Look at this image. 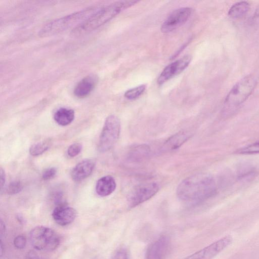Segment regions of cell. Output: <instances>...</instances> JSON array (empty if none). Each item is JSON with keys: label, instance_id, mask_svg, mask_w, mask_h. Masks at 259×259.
Returning <instances> with one entry per match:
<instances>
[{"label": "cell", "instance_id": "6da1fadb", "mask_svg": "<svg viewBox=\"0 0 259 259\" xmlns=\"http://www.w3.org/2000/svg\"><path fill=\"white\" fill-rule=\"evenodd\" d=\"M217 188L214 180L211 177L197 174L190 176L179 185L177 194L182 201L196 204L214 196Z\"/></svg>", "mask_w": 259, "mask_h": 259}, {"label": "cell", "instance_id": "7a4b0ae2", "mask_svg": "<svg viewBox=\"0 0 259 259\" xmlns=\"http://www.w3.org/2000/svg\"><path fill=\"white\" fill-rule=\"evenodd\" d=\"M138 2L118 1L99 8L87 19L74 27L71 33L74 36H79L91 32L111 20L124 9Z\"/></svg>", "mask_w": 259, "mask_h": 259}, {"label": "cell", "instance_id": "3957f363", "mask_svg": "<svg viewBox=\"0 0 259 259\" xmlns=\"http://www.w3.org/2000/svg\"><path fill=\"white\" fill-rule=\"evenodd\" d=\"M99 8L89 7L53 20L44 25L38 32L40 37L50 36L75 27L87 19Z\"/></svg>", "mask_w": 259, "mask_h": 259}, {"label": "cell", "instance_id": "277c9868", "mask_svg": "<svg viewBox=\"0 0 259 259\" xmlns=\"http://www.w3.org/2000/svg\"><path fill=\"white\" fill-rule=\"evenodd\" d=\"M257 82L252 74L247 75L238 81L231 89L225 100V108L232 110L242 104L250 95Z\"/></svg>", "mask_w": 259, "mask_h": 259}, {"label": "cell", "instance_id": "5b68a950", "mask_svg": "<svg viewBox=\"0 0 259 259\" xmlns=\"http://www.w3.org/2000/svg\"><path fill=\"white\" fill-rule=\"evenodd\" d=\"M29 237L32 246L38 250L53 251L60 243L58 234L53 229L42 226L32 229Z\"/></svg>", "mask_w": 259, "mask_h": 259}, {"label": "cell", "instance_id": "8992f818", "mask_svg": "<svg viewBox=\"0 0 259 259\" xmlns=\"http://www.w3.org/2000/svg\"><path fill=\"white\" fill-rule=\"evenodd\" d=\"M120 131V122L115 115L108 116L101 131L98 145L99 151L105 152L110 150L117 142Z\"/></svg>", "mask_w": 259, "mask_h": 259}, {"label": "cell", "instance_id": "52a82bcc", "mask_svg": "<svg viewBox=\"0 0 259 259\" xmlns=\"http://www.w3.org/2000/svg\"><path fill=\"white\" fill-rule=\"evenodd\" d=\"M159 190V186L155 183H148L139 185L130 193L128 204L130 207H134L149 200Z\"/></svg>", "mask_w": 259, "mask_h": 259}, {"label": "cell", "instance_id": "ba28073f", "mask_svg": "<svg viewBox=\"0 0 259 259\" xmlns=\"http://www.w3.org/2000/svg\"><path fill=\"white\" fill-rule=\"evenodd\" d=\"M232 241L231 235L225 236L184 259H213L229 246Z\"/></svg>", "mask_w": 259, "mask_h": 259}, {"label": "cell", "instance_id": "9c48e42d", "mask_svg": "<svg viewBox=\"0 0 259 259\" xmlns=\"http://www.w3.org/2000/svg\"><path fill=\"white\" fill-rule=\"evenodd\" d=\"M192 12L190 7H182L173 11L164 20L161 26L163 33L174 31L185 24L189 19Z\"/></svg>", "mask_w": 259, "mask_h": 259}, {"label": "cell", "instance_id": "30bf717a", "mask_svg": "<svg viewBox=\"0 0 259 259\" xmlns=\"http://www.w3.org/2000/svg\"><path fill=\"white\" fill-rule=\"evenodd\" d=\"M191 60V57L186 55L177 60L166 66L158 76L157 82L161 85L174 77L181 73L189 65Z\"/></svg>", "mask_w": 259, "mask_h": 259}, {"label": "cell", "instance_id": "8fae6325", "mask_svg": "<svg viewBox=\"0 0 259 259\" xmlns=\"http://www.w3.org/2000/svg\"><path fill=\"white\" fill-rule=\"evenodd\" d=\"M170 246V239L166 235L160 236L152 242L146 252V259H164Z\"/></svg>", "mask_w": 259, "mask_h": 259}, {"label": "cell", "instance_id": "7c38bea8", "mask_svg": "<svg viewBox=\"0 0 259 259\" xmlns=\"http://www.w3.org/2000/svg\"><path fill=\"white\" fill-rule=\"evenodd\" d=\"M76 216L75 210L65 204L57 205L52 212L54 221L61 226H66L72 223Z\"/></svg>", "mask_w": 259, "mask_h": 259}, {"label": "cell", "instance_id": "4fadbf2b", "mask_svg": "<svg viewBox=\"0 0 259 259\" xmlns=\"http://www.w3.org/2000/svg\"><path fill=\"white\" fill-rule=\"evenodd\" d=\"M95 166V162L91 159L83 160L77 163L72 169L71 176L75 182L82 181L91 175Z\"/></svg>", "mask_w": 259, "mask_h": 259}, {"label": "cell", "instance_id": "5bb4252c", "mask_svg": "<svg viewBox=\"0 0 259 259\" xmlns=\"http://www.w3.org/2000/svg\"><path fill=\"white\" fill-rule=\"evenodd\" d=\"M97 81V77L95 75L84 77L75 86L74 95L79 98L87 97L95 88Z\"/></svg>", "mask_w": 259, "mask_h": 259}, {"label": "cell", "instance_id": "9a60e30c", "mask_svg": "<svg viewBox=\"0 0 259 259\" xmlns=\"http://www.w3.org/2000/svg\"><path fill=\"white\" fill-rule=\"evenodd\" d=\"M116 188V182L110 176L102 177L97 182L96 191L100 196H107L112 193Z\"/></svg>", "mask_w": 259, "mask_h": 259}, {"label": "cell", "instance_id": "2e32d148", "mask_svg": "<svg viewBox=\"0 0 259 259\" xmlns=\"http://www.w3.org/2000/svg\"><path fill=\"white\" fill-rule=\"evenodd\" d=\"M150 153L149 146L146 144L137 145L129 151L127 159L131 162H139L146 159Z\"/></svg>", "mask_w": 259, "mask_h": 259}, {"label": "cell", "instance_id": "e0dca14e", "mask_svg": "<svg viewBox=\"0 0 259 259\" xmlns=\"http://www.w3.org/2000/svg\"><path fill=\"white\" fill-rule=\"evenodd\" d=\"M190 136L187 132H179L167 140L163 148L166 150H175L183 145Z\"/></svg>", "mask_w": 259, "mask_h": 259}, {"label": "cell", "instance_id": "ac0fdd59", "mask_svg": "<svg viewBox=\"0 0 259 259\" xmlns=\"http://www.w3.org/2000/svg\"><path fill=\"white\" fill-rule=\"evenodd\" d=\"M55 121L59 125L65 126L69 124L74 118V111L71 109L61 108L54 115Z\"/></svg>", "mask_w": 259, "mask_h": 259}, {"label": "cell", "instance_id": "d6986e66", "mask_svg": "<svg viewBox=\"0 0 259 259\" xmlns=\"http://www.w3.org/2000/svg\"><path fill=\"white\" fill-rule=\"evenodd\" d=\"M249 4L242 1L234 4L228 11V16L234 19H239L244 16L249 10Z\"/></svg>", "mask_w": 259, "mask_h": 259}, {"label": "cell", "instance_id": "ffe728a7", "mask_svg": "<svg viewBox=\"0 0 259 259\" xmlns=\"http://www.w3.org/2000/svg\"><path fill=\"white\" fill-rule=\"evenodd\" d=\"M255 173L254 167L249 164H243L241 166L237 171V177L240 180H246L253 177Z\"/></svg>", "mask_w": 259, "mask_h": 259}, {"label": "cell", "instance_id": "44dd1931", "mask_svg": "<svg viewBox=\"0 0 259 259\" xmlns=\"http://www.w3.org/2000/svg\"><path fill=\"white\" fill-rule=\"evenodd\" d=\"M50 142L45 141L32 145L29 149V153L32 156H38L45 152L49 147Z\"/></svg>", "mask_w": 259, "mask_h": 259}, {"label": "cell", "instance_id": "7402d4cb", "mask_svg": "<svg viewBox=\"0 0 259 259\" xmlns=\"http://www.w3.org/2000/svg\"><path fill=\"white\" fill-rule=\"evenodd\" d=\"M236 154L249 155L259 153V141L256 142L235 151Z\"/></svg>", "mask_w": 259, "mask_h": 259}, {"label": "cell", "instance_id": "603a6c76", "mask_svg": "<svg viewBox=\"0 0 259 259\" xmlns=\"http://www.w3.org/2000/svg\"><path fill=\"white\" fill-rule=\"evenodd\" d=\"M146 85L142 84L131 89L124 93V97L129 100H135L140 97L145 91Z\"/></svg>", "mask_w": 259, "mask_h": 259}, {"label": "cell", "instance_id": "cb8c5ba5", "mask_svg": "<svg viewBox=\"0 0 259 259\" xmlns=\"http://www.w3.org/2000/svg\"><path fill=\"white\" fill-rule=\"evenodd\" d=\"M23 184L19 181L11 182L7 188V193L10 195H14L20 192L23 189Z\"/></svg>", "mask_w": 259, "mask_h": 259}, {"label": "cell", "instance_id": "d4e9b609", "mask_svg": "<svg viewBox=\"0 0 259 259\" xmlns=\"http://www.w3.org/2000/svg\"><path fill=\"white\" fill-rule=\"evenodd\" d=\"M82 146L79 143L71 145L68 148L67 154L71 157L77 156L81 151Z\"/></svg>", "mask_w": 259, "mask_h": 259}, {"label": "cell", "instance_id": "484cf974", "mask_svg": "<svg viewBox=\"0 0 259 259\" xmlns=\"http://www.w3.org/2000/svg\"><path fill=\"white\" fill-rule=\"evenodd\" d=\"M27 240L26 237L22 235L16 236L13 241L14 246L17 249L24 248L26 244Z\"/></svg>", "mask_w": 259, "mask_h": 259}, {"label": "cell", "instance_id": "4316f807", "mask_svg": "<svg viewBox=\"0 0 259 259\" xmlns=\"http://www.w3.org/2000/svg\"><path fill=\"white\" fill-rule=\"evenodd\" d=\"M56 173L57 170L55 168H48L43 172L42 175V179L45 180H50L56 176Z\"/></svg>", "mask_w": 259, "mask_h": 259}, {"label": "cell", "instance_id": "83f0119b", "mask_svg": "<svg viewBox=\"0 0 259 259\" xmlns=\"http://www.w3.org/2000/svg\"><path fill=\"white\" fill-rule=\"evenodd\" d=\"M250 24L253 26L259 25V7L255 10L249 20Z\"/></svg>", "mask_w": 259, "mask_h": 259}, {"label": "cell", "instance_id": "f1b7e54d", "mask_svg": "<svg viewBox=\"0 0 259 259\" xmlns=\"http://www.w3.org/2000/svg\"><path fill=\"white\" fill-rule=\"evenodd\" d=\"M112 259H128L127 251L124 249H120L116 252Z\"/></svg>", "mask_w": 259, "mask_h": 259}, {"label": "cell", "instance_id": "f546056e", "mask_svg": "<svg viewBox=\"0 0 259 259\" xmlns=\"http://www.w3.org/2000/svg\"><path fill=\"white\" fill-rule=\"evenodd\" d=\"M0 176H1V191H2L4 189V185L6 181V176L4 170L2 168H1L0 171Z\"/></svg>", "mask_w": 259, "mask_h": 259}, {"label": "cell", "instance_id": "4dcf8cb0", "mask_svg": "<svg viewBox=\"0 0 259 259\" xmlns=\"http://www.w3.org/2000/svg\"><path fill=\"white\" fill-rule=\"evenodd\" d=\"M26 259H41V258L34 252H30L28 253Z\"/></svg>", "mask_w": 259, "mask_h": 259}, {"label": "cell", "instance_id": "1f68e13d", "mask_svg": "<svg viewBox=\"0 0 259 259\" xmlns=\"http://www.w3.org/2000/svg\"><path fill=\"white\" fill-rule=\"evenodd\" d=\"M0 226H1V227H0L1 235V237H2L4 235V234H5V230H6L5 224L4 223V222H3L2 220L1 221Z\"/></svg>", "mask_w": 259, "mask_h": 259}, {"label": "cell", "instance_id": "d6a6232c", "mask_svg": "<svg viewBox=\"0 0 259 259\" xmlns=\"http://www.w3.org/2000/svg\"><path fill=\"white\" fill-rule=\"evenodd\" d=\"M3 248H4V246H3V242H2V241H1V256H2L3 254V251H4Z\"/></svg>", "mask_w": 259, "mask_h": 259}]
</instances>
